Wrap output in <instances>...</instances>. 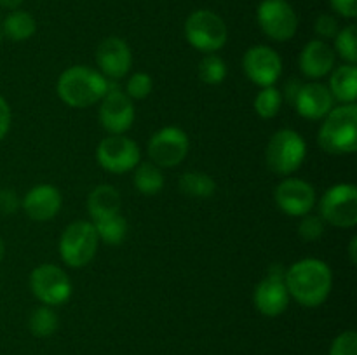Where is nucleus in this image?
Masks as SVG:
<instances>
[{
	"label": "nucleus",
	"mask_w": 357,
	"mask_h": 355,
	"mask_svg": "<svg viewBox=\"0 0 357 355\" xmlns=\"http://www.w3.org/2000/svg\"><path fill=\"white\" fill-rule=\"evenodd\" d=\"M284 284L289 296H293L300 305L316 308L330 296L333 274L324 261L307 258L296 261L288 271H284Z\"/></svg>",
	"instance_id": "f257e3e1"
},
{
	"label": "nucleus",
	"mask_w": 357,
	"mask_h": 355,
	"mask_svg": "<svg viewBox=\"0 0 357 355\" xmlns=\"http://www.w3.org/2000/svg\"><path fill=\"white\" fill-rule=\"evenodd\" d=\"M59 100L72 108H87L103 100L108 90L105 75L84 65L72 66L59 75L58 86Z\"/></svg>",
	"instance_id": "f03ea898"
},
{
	"label": "nucleus",
	"mask_w": 357,
	"mask_h": 355,
	"mask_svg": "<svg viewBox=\"0 0 357 355\" xmlns=\"http://www.w3.org/2000/svg\"><path fill=\"white\" fill-rule=\"evenodd\" d=\"M319 145L333 155L354 153L357 150V106L345 103L324 117L319 129Z\"/></svg>",
	"instance_id": "7ed1b4c3"
},
{
	"label": "nucleus",
	"mask_w": 357,
	"mask_h": 355,
	"mask_svg": "<svg viewBox=\"0 0 357 355\" xmlns=\"http://www.w3.org/2000/svg\"><path fill=\"white\" fill-rule=\"evenodd\" d=\"M307 157V143L293 129H281L271 138L265 152L267 167L279 176H288L300 169Z\"/></svg>",
	"instance_id": "20e7f679"
},
{
	"label": "nucleus",
	"mask_w": 357,
	"mask_h": 355,
	"mask_svg": "<svg viewBox=\"0 0 357 355\" xmlns=\"http://www.w3.org/2000/svg\"><path fill=\"white\" fill-rule=\"evenodd\" d=\"M98 237L96 228L89 221H73L66 226L59 239V256L68 267L82 268L96 256Z\"/></svg>",
	"instance_id": "39448f33"
},
{
	"label": "nucleus",
	"mask_w": 357,
	"mask_h": 355,
	"mask_svg": "<svg viewBox=\"0 0 357 355\" xmlns=\"http://www.w3.org/2000/svg\"><path fill=\"white\" fill-rule=\"evenodd\" d=\"M227 24L213 10H195L185 21V37L188 44L202 52H216L227 42Z\"/></svg>",
	"instance_id": "423d86ee"
},
{
	"label": "nucleus",
	"mask_w": 357,
	"mask_h": 355,
	"mask_svg": "<svg viewBox=\"0 0 357 355\" xmlns=\"http://www.w3.org/2000/svg\"><path fill=\"white\" fill-rule=\"evenodd\" d=\"M321 218L338 228H352L357 223V188L340 183L323 195L319 204Z\"/></svg>",
	"instance_id": "0eeeda50"
},
{
	"label": "nucleus",
	"mask_w": 357,
	"mask_h": 355,
	"mask_svg": "<svg viewBox=\"0 0 357 355\" xmlns=\"http://www.w3.org/2000/svg\"><path fill=\"white\" fill-rule=\"evenodd\" d=\"M30 289L45 306L63 305L72 296V282L56 265H40L30 274Z\"/></svg>",
	"instance_id": "6e6552de"
},
{
	"label": "nucleus",
	"mask_w": 357,
	"mask_h": 355,
	"mask_svg": "<svg viewBox=\"0 0 357 355\" xmlns=\"http://www.w3.org/2000/svg\"><path fill=\"white\" fill-rule=\"evenodd\" d=\"M96 159L105 171L122 174L132 171L142 160L139 146L122 134H110L98 145Z\"/></svg>",
	"instance_id": "1a4fd4ad"
},
{
	"label": "nucleus",
	"mask_w": 357,
	"mask_h": 355,
	"mask_svg": "<svg viewBox=\"0 0 357 355\" xmlns=\"http://www.w3.org/2000/svg\"><path fill=\"white\" fill-rule=\"evenodd\" d=\"M257 17L264 33L275 42L293 38L298 28L295 9L286 0H264L258 6Z\"/></svg>",
	"instance_id": "9d476101"
},
{
	"label": "nucleus",
	"mask_w": 357,
	"mask_h": 355,
	"mask_svg": "<svg viewBox=\"0 0 357 355\" xmlns=\"http://www.w3.org/2000/svg\"><path fill=\"white\" fill-rule=\"evenodd\" d=\"M255 308L265 317H278L288 308L289 292L284 284V271L279 265L271 268L265 278L258 282L253 294Z\"/></svg>",
	"instance_id": "9b49d317"
},
{
	"label": "nucleus",
	"mask_w": 357,
	"mask_h": 355,
	"mask_svg": "<svg viewBox=\"0 0 357 355\" xmlns=\"http://www.w3.org/2000/svg\"><path fill=\"white\" fill-rule=\"evenodd\" d=\"M190 141L180 127H162L149 143V155L159 167H174L187 157Z\"/></svg>",
	"instance_id": "f8f14e48"
},
{
	"label": "nucleus",
	"mask_w": 357,
	"mask_h": 355,
	"mask_svg": "<svg viewBox=\"0 0 357 355\" xmlns=\"http://www.w3.org/2000/svg\"><path fill=\"white\" fill-rule=\"evenodd\" d=\"M243 70L248 79L260 87H271L282 73V61L274 49L255 45L244 54Z\"/></svg>",
	"instance_id": "ddd939ff"
},
{
	"label": "nucleus",
	"mask_w": 357,
	"mask_h": 355,
	"mask_svg": "<svg viewBox=\"0 0 357 355\" xmlns=\"http://www.w3.org/2000/svg\"><path fill=\"white\" fill-rule=\"evenodd\" d=\"M101 127L110 134H124L135 122L132 100L119 89H108L100 106Z\"/></svg>",
	"instance_id": "4468645a"
},
{
	"label": "nucleus",
	"mask_w": 357,
	"mask_h": 355,
	"mask_svg": "<svg viewBox=\"0 0 357 355\" xmlns=\"http://www.w3.org/2000/svg\"><path fill=\"white\" fill-rule=\"evenodd\" d=\"M274 197L279 209L289 216L309 214L316 204V191L312 184L303 180H295V178L281 181L275 188Z\"/></svg>",
	"instance_id": "2eb2a0df"
},
{
	"label": "nucleus",
	"mask_w": 357,
	"mask_h": 355,
	"mask_svg": "<svg viewBox=\"0 0 357 355\" xmlns=\"http://www.w3.org/2000/svg\"><path fill=\"white\" fill-rule=\"evenodd\" d=\"M96 61L101 70V75L110 79H122L131 70L132 54L126 40L119 37H108L101 40L96 49Z\"/></svg>",
	"instance_id": "dca6fc26"
},
{
	"label": "nucleus",
	"mask_w": 357,
	"mask_h": 355,
	"mask_svg": "<svg viewBox=\"0 0 357 355\" xmlns=\"http://www.w3.org/2000/svg\"><path fill=\"white\" fill-rule=\"evenodd\" d=\"M333 96L330 89L319 82L303 84L296 96L293 106L296 108V113L309 120H321L333 110Z\"/></svg>",
	"instance_id": "f3484780"
},
{
	"label": "nucleus",
	"mask_w": 357,
	"mask_h": 355,
	"mask_svg": "<svg viewBox=\"0 0 357 355\" xmlns=\"http://www.w3.org/2000/svg\"><path fill=\"white\" fill-rule=\"evenodd\" d=\"M63 197L52 184H37L23 198V209L28 218L44 223L54 218L61 209Z\"/></svg>",
	"instance_id": "a211bd4d"
},
{
	"label": "nucleus",
	"mask_w": 357,
	"mask_h": 355,
	"mask_svg": "<svg viewBox=\"0 0 357 355\" xmlns=\"http://www.w3.org/2000/svg\"><path fill=\"white\" fill-rule=\"evenodd\" d=\"M298 65L309 79H323L333 70L335 51L324 40H310L300 54Z\"/></svg>",
	"instance_id": "6ab92c4d"
},
{
	"label": "nucleus",
	"mask_w": 357,
	"mask_h": 355,
	"mask_svg": "<svg viewBox=\"0 0 357 355\" xmlns=\"http://www.w3.org/2000/svg\"><path fill=\"white\" fill-rule=\"evenodd\" d=\"M121 194L112 184H100L87 197V212L93 218V221L117 214V212H121Z\"/></svg>",
	"instance_id": "aec40b11"
},
{
	"label": "nucleus",
	"mask_w": 357,
	"mask_h": 355,
	"mask_svg": "<svg viewBox=\"0 0 357 355\" xmlns=\"http://www.w3.org/2000/svg\"><path fill=\"white\" fill-rule=\"evenodd\" d=\"M330 93L342 104L356 103L357 100V68L356 65H342L331 73Z\"/></svg>",
	"instance_id": "412c9836"
},
{
	"label": "nucleus",
	"mask_w": 357,
	"mask_h": 355,
	"mask_svg": "<svg viewBox=\"0 0 357 355\" xmlns=\"http://www.w3.org/2000/svg\"><path fill=\"white\" fill-rule=\"evenodd\" d=\"M132 183L143 195H155L162 190L164 176L159 166L153 162H143L135 167V178Z\"/></svg>",
	"instance_id": "4be33fe9"
},
{
	"label": "nucleus",
	"mask_w": 357,
	"mask_h": 355,
	"mask_svg": "<svg viewBox=\"0 0 357 355\" xmlns=\"http://www.w3.org/2000/svg\"><path fill=\"white\" fill-rule=\"evenodd\" d=\"M37 31V23L33 16L24 10H14L3 21V33L14 42L28 40Z\"/></svg>",
	"instance_id": "5701e85b"
},
{
	"label": "nucleus",
	"mask_w": 357,
	"mask_h": 355,
	"mask_svg": "<svg viewBox=\"0 0 357 355\" xmlns=\"http://www.w3.org/2000/svg\"><path fill=\"white\" fill-rule=\"evenodd\" d=\"M93 225L100 240H103L105 244H110V246H119V244L124 242L126 235H128V221L121 212L108 216V218L96 219V221H93Z\"/></svg>",
	"instance_id": "b1692460"
},
{
	"label": "nucleus",
	"mask_w": 357,
	"mask_h": 355,
	"mask_svg": "<svg viewBox=\"0 0 357 355\" xmlns=\"http://www.w3.org/2000/svg\"><path fill=\"white\" fill-rule=\"evenodd\" d=\"M216 183L211 176L204 173H185L180 178V191L187 197L208 198L215 194Z\"/></svg>",
	"instance_id": "393cba45"
},
{
	"label": "nucleus",
	"mask_w": 357,
	"mask_h": 355,
	"mask_svg": "<svg viewBox=\"0 0 357 355\" xmlns=\"http://www.w3.org/2000/svg\"><path fill=\"white\" fill-rule=\"evenodd\" d=\"M28 326H30L33 336L47 338L54 334L56 329H58V315L49 306H40V308H35L31 312Z\"/></svg>",
	"instance_id": "a878e982"
},
{
	"label": "nucleus",
	"mask_w": 357,
	"mask_h": 355,
	"mask_svg": "<svg viewBox=\"0 0 357 355\" xmlns=\"http://www.w3.org/2000/svg\"><path fill=\"white\" fill-rule=\"evenodd\" d=\"M282 106V93L274 86L264 87L255 97V111L261 118H274Z\"/></svg>",
	"instance_id": "bb28decb"
},
{
	"label": "nucleus",
	"mask_w": 357,
	"mask_h": 355,
	"mask_svg": "<svg viewBox=\"0 0 357 355\" xmlns=\"http://www.w3.org/2000/svg\"><path fill=\"white\" fill-rule=\"evenodd\" d=\"M227 65L220 56L208 54L199 63V79L208 86H218L225 80Z\"/></svg>",
	"instance_id": "cd10ccee"
},
{
	"label": "nucleus",
	"mask_w": 357,
	"mask_h": 355,
	"mask_svg": "<svg viewBox=\"0 0 357 355\" xmlns=\"http://www.w3.org/2000/svg\"><path fill=\"white\" fill-rule=\"evenodd\" d=\"M335 49L340 54L342 59L349 65H356L357 61V28L354 24H349L344 30H338L335 37Z\"/></svg>",
	"instance_id": "c85d7f7f"
},
{
	"label": "nucleus",
	"mask_w": 357,
	"mask_h": 355,
	"mask_svg": "<svg viewBox=\"0 0 357 355\" xmlns=\"http://www.w3.org/2000/svg\"><path fill=\"white\" fill-rule=\"evenodd\" d=\"M126 90H128V96L131 100H145L152 93V77L142 72L135 73V75L129 77Z\"/></svg>",
	"instance_id": "c756f323"
},
{
	"label": "nucleus",
	"mask_w": 357,
	"mask_h": 355,
	"mask_svg": "<svg viewBox=\"0 0 357 355\" xmlns=\"http://www.w3.org/2000/svg\"><path fill=\"white\" fill-rule=\"evenodd\" d=\"M298 233L303 240L309 242L321 239L324 233V219L321 216L305 214L298 225Z\"/></svg>",
	"instance_id": "7c9ffc66"
},
{
	"label": "nucleus",
	"mask_w": 357,
	"mask_h": 355,
	"mask_svg": "<svg viewBox=\"0 0 357 355\" xmlns=\"http://www.w3.org/2000/svg\"><path fill=\"white\" fill-rule=\"evenodd\" d=\"M330 355H357V334L354 331H345L335 338Z\"/></svg>",
	"instance_id": "2f4dec72"
},
{
	"label": "nucleus",
	"mask_w": 357,
	"mask_h": 355,
	"mask_svg": "<svg viewBox=\"0 0 357 355\" xmlns=\"http://www.w3.org/2000/svg\"><path fill=\"white\" fill-rule=\"evenodd\" d=\"M314 30L323 38H335L338 33V21L330 14H321L314 23Z\"/></svg>",
	"instance_id": "473e14b6"
},
{
	"label": "nucleus",
	"mask_w": 357,
	"mask_h": 355,
	"mask_svg": "<svg viewBox=\"0 0 357 355\" xmlns=\"http://www.w3.org/2000/svg\"><path fill=\"white\" fill-rule=\"evenodd\" d=\"M20 207V198H17L16 191L9 190V188H2L0 190V212L2 214H13Z\"/></svg>",
	"instance_id": "72a5a7b5"
},
{
	"label": "nucleus",
	"mask_w": 357,
	"mask_h": 355,
	"mask_svg": "<svg viewBox=\"0 0 357 355\" xmlns=\"http://www.w3.org/2000/svg\"><path fill=\"white\" fill-rule=\"evenodd\" d=\"M333 10H337L344 17H356L357 16V3L356 0H330Z\"/></svg>",
	"instance_id": "f704fd0d"
},
{
	"label": "nucleus",
	"mask_w": 357,
	"mask_h": 355,
	"mask_svg": "<svg viewBox=\"0 0 357 355\" xmlns=\"http://www.w3.org/2000/svg\"><path fill=\"white\" fill-rule=\"evenodd\" d=\"M10 108L7 101L0 96V141L7 136L10 129Z\"/></svg>",
	"instance_id": "c9c22d12"
},
{
	"label": "nucleus",
	"mask_w": 357,
	"mask_h": 355,
	"mask_svg": "<svg viewBox=\"0 0 357 355\" xmlns=\"http://www.w3.org/2000/svg\"><path fill=\"white\" fill-rule=\"evenodd\" d=\"M302 86H303V84L300 82V79H296V77H291V79L286 82L284 97H286V101H288V103H291V104L295 103L296 96H298L300 89H302Z\"/></svg>",
	"instance_id": "e433bc0d"
},
{
	"label": "nucleus",
	"mask_w": 357,
	"mask_h": 355,
	"mask_svg": "<svg viewBox=\"0 0 357 355\" xmlns=\"http://www.w3.org/2000/svg\"><path fill=\"white\" fill-rule=\"evenodd\" d=\"M356 251H357V239L354 237V239L351 240V244H349V253H351V263H354V265H356V261H357Z\"/></svg>",
	"instance_id": "4c0bfd02"
},
{
	"label": "nucleus",
	"mask_w": 357,
	"mask_h": 355,
	"mask_svg": "<svg viewBox=\"0 0 357 355\" xmlns=\"http://www.w3.org/2000/svg\"><path fill=\"white\" fill-rule=\"evenodd\" d=\"M21 3H23V0H0V6L9 7V9H16Z\"/></svg>",
	"instance_id": "58836bf2"
},
{
	"label": "nucleus",
	"mask_w": 357,
	"mask_h": 355,
	"mask_svg": "<svg viewBox=\"0 0 357 355\" xmlns=\"http://www.w3.org/2000/svg\"><path fill=\"white\" fill-rule=\"evenodd\" d=\"M3 254H6V246H3V240L2 237H0V261L3 260Z\"/></svg>",
	"instance_id": "ea45409f"
}]
</instances>
